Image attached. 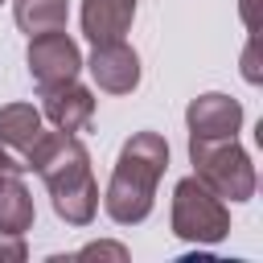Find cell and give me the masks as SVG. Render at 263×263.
Instances as JSON below:
<instances>
[{
  "label": "cell",
  "mask_w": 263,
  "mask_h": 263,
  "mask_svg": "<svg viewBox=\"0 0 263 263\" xmlns=\"http://www.w3.org/2000/svg\"><path fill=\"white\" fill-rule=\"evenodd\" d=\"M29 168L45 181L53 210L70 226H90L99 214V185L90 173V156L74 132H41L29 152Z\"/></svg>",
  "instance_id": "6da1fadb"
},
{
  "label": "cell",
  "mask_w": 263,
  "mask_h": 263,
  "mask_svg": "<svg viewBox=\"0 0 263 263\" xmlns=\"http://www.w3.org/2000/svg\"><path fill=\"white\" fill-rule=\"evenodd\" d=\"M168 168V140L160 132H136L115 160L111 185L103 193V210L111 214V222L119 226H136L152 214L156 201V185Z\"/></svg>",
  "instance_id": "7a4b0ae2"
},
{
  "label": "cell",
  "mask_w": 263,
  "mask_h": 263,
  "mask_svg": "<svg viewBox=\"0 0 263 263\" xmlns=\"http://www.w3.org/2000/svg\"><path fill=\"white\" fill-rule=\"evenodd\" d=\"M189 160H193V177L205 189H214L222 201H251L255 197L259 177L234 136H226V140H193L189 136Z\"/></svg>",
  "instance_id": "3957f363"
},
{
  "label": "cell",
  "mask_w": 263,
  "mask_h": 263,
  "mask_svg": "<svg viewBox=\"0 0 263 263\" xmlns=\"http://www.w3.org/2000/svg\"><path fill=\"white\" fill-rule=\"evenodd\" d=\"M173 234L185 242H222L230 234V210L226 201L205 189L197 177L177 181L173 189Z\"/></svg>",
  "instance_id": "277c9868"
},
{
  "label": "cell",
  "mask_w": 263,
  "mask_h": 263,
  "mask_svg": "<svg viewBox=\"0 0 263 263\" xmlns=\"http://www.w3.org/2000/svg\"><path fill=\"white\" fill-rule=\"evenodd\" d=\"M78 70H82V53H78V45L66 37V29L29 37V74H33V82H37V90L74 82Z\"/></svg>",
  "instance_id": "5b68a950"
},
{
  "label": "cell",
  "mask_w": 263,
  "mask_h": 263,
  "mask_svg": "<svg viewBox=\"0 0 263 263\" xmlns=\"http://www.w3.org/2000/svg\"><path fill=\"white\" fill-rule=\"evenodd\" d=\"M41 111L29 103L0 107V164L8 173H29V152L41 140Z\"/></svg>",
  "instance_id": "8992f818"
},
{
  "label": "cell",
  "mask_w": 263,
  "mask_h": 263,
  "mask_svg": "<svg viewBox=\"0 0 263 263\" xmlns=\"http://www.w3.org/2000/svg\"><path fill=\"white\" fill-rule=\"evenodd\" d=\"M90 78L99 90L107 95H132L140 86V53L127 45V41H107V45H95L90 62H86Z\"/></svg>",
  "instance_id": "52a82bcc"
},
{
  "label": "cell",
  "mask_w": 263,
  "mask_h": 263,
  "mask_svg": "<svg viewBox=\"0 0 263 263\" xmlns=\"http://www.w3.org/2000/svg\"><path fill=\"white\" fill-rule=\"evenodd\" d=\"M185 123H189V136L193 140H226V136H238L242 107H238V99L210 90V95H197L189 103Z\"/></svg>",
  "instance_id": "ba28073f"
},
{
  "label": "cell",
  "mask_w": 263,
  "mask_h": 263,
  "mask_svg": "<svg viewBox=\"0 0 263 263\" xmlns=\"http://www.w3.org/2000/svg\"><path fill=\"white\" fill-rule=\"evenodd\" d=\"M41 115L58 127V132H82L95 115V95L78 82H62L41 90Z\"/></svg>",
  "instance_id": "9c48e42d"
},
{
  "label": "cell",
  "mask_w": 263,
  "mask_h": 263,
  "mask_svg": "<svg viewBox=\"0 0 263 263\" xmlns=\"http://www.w3.org/2000/svg\"><path fill=\"white\" fill-rule=\"evenodd\" d=\"M136 16V0H82V33L90 45L123 41Z\"/></svg>",
  "instance_id": "30bf717a"
},
{
  "label": "cell",
  "mask_w": 263,
  "mask_h": 263,
  "mask_svg": "<svg viewBox=\"0 0 263 263\" xmlns=\"http://www.w3.org/2000/svg\"><path fill=\"white\" fill-rule=\"evenodd\" d=\"M29 226H33V197L21 181V173H4L0 177V230L25 234Z\"/></svg>",
  "instance_id": "8fae6325"
},
{
  "label": "cell",
  "mask_w": 263,
  "mask_h": 263,
  "mask_svg": "<svg viewBox=\"0 0 263 263\" xmlns=\"http://www.w3.org/2000/svg\"><path fill=\"white\" fill-rule=\"evenodd\" d=\"M12 16H16L21 33L37 37V33L66 29V21H70V4H66V0H16V4H12Z\"/></svg>",
  "instance_id": "7c38bea8"
},
{
  "label": "cell",
  "mask_w": 263,
  "mask_h": 263,
  "mask_svg": "<svg viewBox=\"0 0 263 263\" xmlns=\"http://www.w3.org/2000/svg\"><path fill=\"white\" fill-rule=\"evenodd\" d=\"M29 251H25V234H8L0 230V263H21Z\"/></svg>",
  "instance_id": "4fadbf2b"
},
{
  "label": "cell",
  "mask_w": 263,
  "mask_h": 263,
  "mask_svg": "<svg viewBox=\"0 0 263 263\" xmlns=\"http://www.w3.org/2000/svg\"><path fill=\"white\" fill-rule=\"evenodd\" d=\"M95 255H115V259H127V251H123V247H115V242H95V247H82V251H78V259H95Z\"/></svg>",
  "instance_id": "5bb4252c"
},
{
  "label": "cell",
  "mask_w": 263,
  "mask_h": 263,
  "mask_svg": "<svg viewBox=\"0 0 263 263\" xmlns=\"http://www.w3.org/2000/svg\"><path fill=\"white\" fill-rule=\"evenodd\" d=\"M4 173H8V168H4V164H0V177H4Z\"/></svg>",
  "instance_id": "9a60e30c"
},
{
  "label": "cell",
  "mask_w": 263,
  "mask_h": 263,
  "mask_svg": "<svg viewBox=\"0 0 263 263\" xmlns=\"http://www.w3.org/2000/svg\"><path fill=\"white\" fill-rule=\"evenodd\" d=\"M0 4H4V0H0Z\"/></svg>",
  "instance_id": "2e32d148"
}]
</instances>
